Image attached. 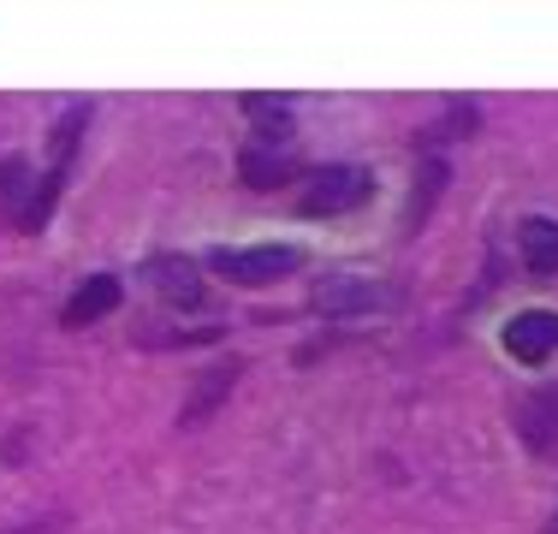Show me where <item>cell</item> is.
<instances>
[{"label":"cell","instance_id":"1","mask_svg":"<svg viewBox=\"0 0 558 534\" xmlns=\"http://www.w3.org/2000/svg\"><path fill=\"white\" fill-rule=\"evenodd\" d=\"M89 119H96V107H89V101H72V107L60 113V125L48 131V172L36 179L31 208H24V220H19L24 232H43V226L54 220V203H60L65 179H72V160H77V143H84Z\"/></svg>","mask_w":558,"mask_h":534},{"label":"cell","instance_id":"2","mask_svg":"<svg viewBox=\"0 0 558 534\" xmlns=\"http://www.w3.org/2000/svg\"><path fill=\"white\" fill-rule=\"evenodd\" d=\"M375 172L368 167H356V160H333V167H315L310 172V184H303V196H298V214L303 220H344V214H356V208H368L375 203Z\"/></svg>","mask_w":558,"mask_h":534},{"label":"cell","instance_id":"3","mask_svg":"<svg viewBox=\"0 0 558 534\" xmlns=\"http://www.w3.org/2000/svg\"><path fill=\"white\" fill-rule=\"evenodd\" d=\"M226 286H274V279H291L303 267V250L298 244H220L203 256Z\"/></svg>","mask_w":558,"mask_h":534},{"label":"cell","instance_id":"4","mask_svg":"<svg viewBox=\"0 0 558 534\" xmlns=\"http://www.w3.org/2000/svg\"><path fill=\"white\" fill-rule=\"evenodd\" d=\"M143 286H149L167 310H179V315H191V310H203V303H208L203 267H196L191 256H149V262H143Z\"/></svg>","mask_w":558,"mask_h":534},{"label":"cell","instance_id":"5","mask_svg":"<svg viewBox=\"0 0 558 534\" xmlns=\"http://www.w3.org/2000/svg\"><path fill=\"white\" fill-rule=\"evenodd\" d=\"M392 303H398L392 286H375V279H344V274L315 279V291H310V310L315 315H375V310H392Z\"/></svg>","mask_w":558,"mask_h":534},{"label":"cell","instance_id":"6","mask_svg":"<svg viewBox=\"0 0 558 534\" xmlns=\"http://www.w3.org/2000/svg\"><path fill=\"white\" fill-rule=\"evenodd\" d=\"M499 344L517 356V363H547V356L558 351V310H523L505 320Z\"/></svg>","mask_w":558,"mask_h":534},{"label":"cell","instance_id":"7","mask_svg":"<svg viewBox=\"0 0 558 534\" xmlns=\"http://www.w3.org/2000/svg\"><path fill=\"white\" fill-rule=\"evenodd\" d=\"M511 427H517V439H523L529 451H553L558 446V380L535 386L529 398H517Z\"/></svg>","mask_w":558,"mask_h":534},{"label":"cell","instance_id":"8","mask_svg":"<svg viewBox=\"0 0 558 534\" xmlns=\"http://www.w3.org/2000/svg\"><path fill=\"white\" fill-rule=\"evenodd\" d=\"M119 303H125V286H119L113 274H89L84 286H77L72 298H65L60 320H65V327L77 332V327H89V320H108V315L119 310Z\"/></svg>","mask_w":558,"mask_h":534},{"label":"cell","instance_id":"9","mask_svg":"<svg viewBox=\"0 0 558 534\" xmlns=\"http://www.w3.org/2000/svg\"><path fill=\"white\" fill-rule=\"evenodd\" d=\"M303 172V160L291 149H268V143H250L244 155H238V179L250 184V191H279V184H291Z\"/></svg>","mask_w":558,"mask_h":534},{"label":"cell","instance_id":"10","mask_svg":"<svg viewBox=\"0 0 558 534\" xmlns=\"http://www.w3.org/2000/svg\"><path fill=\"white\" fill-rule=\"evenodd\" d=\"M238 374H244V363H238V356H226V363H215V368H208L203 380L191 386V398H184V410H179V427H203V422L220 410V398L238 386Z\"/></svg>","mask_w":558,"mask_h":534},{"label":"cell","instance_id":"11","mask_svg":"<svg viewBox=\"0 0 558 534\" xmlns=\"http://www.w3.org/2000/svg\"><path fill=\"white\" fill-rule=\"evenodd\" d=\"M446 179H451L446 155H422V160H416V184H410V208H404V232H410V238H416L422 226L434 220V203H440Z\"/></svg>","mask_w":558,"mask_h":534},{"label":"cell","instance_id":"12","mask_svg":"<svg viewBox=\"0 0 558 534\" xmlns=\"http://www.w3.org/2000/svg\"><path fill=\"white\" fill-rule=\"evenodd\" d=\"M244 113H250V125H256V143H268V149H286V143L298 137L291 101H279V96H244Z\"/></svg>","mask_w":558,"mask_h":534},{"label":"cell","instance_id":"13","mask_svg":"<svg viewBox=\"0 0 558 534\" xmlns=\"http://www.w3.org/2000/svg\"><path fill=\"white\" fill-rule=\"evenodd\" d=\"M517 250H523L529 274H558V220L529 214V220L517 226Z\"/></svg>","mask_w":558,"mask_h":534},{"label":"cell","instance_id":"14","mask_svg":"<svg viewBox=\"0 0 558 534\" xmlns=\"http://www.w3.org/2000/svg\"><path fill=\"white\" fill-rule=\"evenodd\" d=\"M31 191H36L31 160H24V155H7V160H0V214L24 220V208H31Z\"/></svg>","mask_w":558,"mask_h":534},{"label":"cell","instance_id":"15","mask_svg":"<svg viewBox=\"0 0 558 534\" xmlns=\"http://www.w3.org/2000/svg\"><path fill=\"white\" fill-rule=\"evenodd\" d=\"M482 131V107H451V113H440L434 125H422L416 131V149H434V143H446V137H475Z\"/></svg>","mask_w":558,"mask_h":534},{"label":"cell","instance_id":"16","mask_svg":"<svg viewBox=\"0 0 558 534\" xmlns=\"http://www.w3.org/2000/svg\"><path fill=\"white\" fill-rule=\"evenodd\" d=\"M226 327H179V332H143L137 344H149V351H196V344H220Z\"/></svg>","mask_w":558,"mask_h":534},{"label":"cell","instance_id":"17","mask_svg":"<svg viewBox=\"0 0 558 534\" xmlns=\"http://www.w3.org/2000/svg\"><path fill=\"white\" fill-rule=\"evenodd\" d=\"M60 529V517H48V523H31V529H12V534H54Z\"/></svg>","mask_w":558,"mask_h":534},{"label":"cell","instance_id":"18","mask_svg":"<svg viewBox=\"0 0 558 534\" xmlns=\"http://www.w3.org/2000/svg\"><path fill=\"white\" fill-rule=\"evenodd\" d=\"M547 534H558V517H553V529H547Z\"/></svg>","mask_w":558,"mask_h":534}]
</instances>
